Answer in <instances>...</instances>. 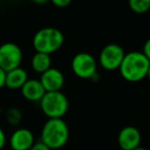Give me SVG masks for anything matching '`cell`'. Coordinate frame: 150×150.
I'll return each instance as SVG.
<instances>
[{
	"instance_id": "10",
	"label": "cell",
	"mask_w": 150,
	"mask_h": 150,
	"mask_svg": "<svg viewBox=\"0 0 150 150\" xmlns=\"http://www.w3.org/2000/svg\"><path fill=\"white\" fill-rule=\"evenodd\" d=\"M34 135L30 129L21 127L11 134L9 144L13 150H30L34 145Z\"/></svg>"
},
{
	"instance_id": "18",
	"label": "cell",
	"mask_w": 150,
	"mask_h": 150,
	"mask_svg": "<svg viewBox=\"0 0 150 150\" xmlns=\"http://www.w3.org/2000/svg\"><path fill=\"white\" fill-rule=\"evenodd\" d=\"M52 3L58 7H65V6H68L71 3V1L70 0H54Z\"/></svg>"
},
{
	"instance_id": "13",
	"label": "cell",
	"mask_w": 150,
	"mask_h": 150,
	"mask_svg": "<svg viewBox=\"0 0 150 150\" xmlns=\"http://www.w3.org/2000/svg\"><path fill=\"white\" fill-rule=\"evenodd\" d=\"M52 59L50 54H42V52H35L31 59V66L35 72L44 73L50 68H52Z\"/></svg>"
},
{
	"instance_id": "3",
	"label": "cell",
	"mask_w": 150,
	"mask_h": 150,
	"mask_svg": "<svg viewBox=\"0 0 150 150\" xmlns=\"http://www.w3.org/2000/svg\"><path fill=\"white\" fill-rule=\"evenodd\" d=\"M64 43L62 31L54 27H45L38 30L33 37V46L36 52L50 54L61 48Z\"/></svg>"
},
{
	"instance_id": "9",
	"label": "cell",
	"mask_w": 150,
	"mask_h": 150,
	"mask_svg": "<svg viewBox=\"0 0 150 150\" xmlns=\"http://www.w3.org/2000/svg\"><path fill=\"white\" fill-rule=\"evenodd\" d=\"M39 80L45 92H60L65 82L63 73L59 69L52 67L42 73Z\"/></svg>"
},
{
	"instance_id": "11",
	"label": "cell",
	"mask_w": 150,
	"mask_h": 150,
	"mask_svg": "<svg viewBox=\"0 0 150 150\" xmlns=\"http://www.w3.org/2000/svg\"><path fill=\"white\" fill-rule=\"evenodd\" d=\"M21 92L24 98L31 102H40L46 93L39 79H28L22 86Z\"/></svg>"
},
{
	"instance_id": "15",
	"label": "cell",
	"mask_w": 150,
	"mask_h": 150,
	"mask_svg": "<svg viewBox=\"0 0 150 150\" xmlns=\"http://www.w3.org/2000/svg\"><path fill=\"white\" fill-rule=\"evenodd\" d=\"M6 117H7L8 122H11L13 125H19L22 119V113L19 109L11 108V109H9L8 112H7Z\"/></svg>"
},
{
	"instance_id": "12",
	"label": "cell",
	"mask_w": 150,
	"mask_h": 150,
	"mask_svg": "<svg viewBox=\"0 0 150 150\" xmlns=\"http://www.w3.org/2000/svg\"><path fill=\"white\" fill-rule=\"evenodd\" d=\"M28 73L22 67L16 68L6 72L5 86L9 88H22V86L27 82Z\"/></svg>"
},
{
	"instance_id": "2",
	"label": "cell",
	"mask_w": 150,
	"mask_h": 150,
	"mask_svg": "<svg viewBox=\"0 0 150 150\" xmlns=\"http://www.w3.org/2000/svg\"><path fill=\"white\" fill-rule=\"evenodd\" d=\"M69 127L63 118L47 119L41 131V141L50 149L62 148L68 142Z\"/></svg>"
},
{
	"instance_id": "19",
	"label": "cell",
	"mask_w": 150,
	"mask_h": 150,
	"mask_svg": "<svg viewBox=\"0 0 150 150\" xmlns=\"http://www.w3.org/2000/svg\"><path fill=\"white\" fill-rule=\"evenodd\" d=\"M5 142H6V136H5V133L3 132V129L0 127V150H3Z\"/></svg>"
},
{
	"instance_id": "6",
	"label": "cell",
	"mask_w": 150,
	"mask_h": 150,
	"mask_svg": "<svg viewBox=\"0 0 150 150\" xmlns=\"http://www.w3.org/2000/svg\"><path fill=\"white\" fill-rule=\"evenodd\" d=\"M23 59L22 50L15 42H4L0 45V67L8 72L19 68Z\"/></svg>"
},
{
	"instance_id": "21",
	"label": "cell",
	"mask_w": 150,
	"mask_h": 150,
	"mask_svg": "<svg viewBox=\"0 0 150 150\" xmlns=\"http://www.w3.org/2000/svg\"><path fill=\"white\" fill-rule=\"evenodd\" d=\"M134 150H147V149H146V148H144V147H142V146H139V147L135 148Z\"/></svg>"
},
{
	"instance_id": "14",
	"label": "cell",
	"mask_w": 150,
	"mask_h": 150,
	"mask_svg": "<svg viewBox=\"0 0 150 150\" xmlns=\"http://www.w3.org/2000/svg\"><path fill=\"white\" fill-rule=\"evenodd\" d=\"M129 6L137 13H144L150 9V0H129Z\"/></svg>"
},
{
	"instance_id": "16",
	"label": "cell",
	"mask_w": 150,
	"mask_h": 150,
	"mask_svg": "<svg viewBox=\"0 0 150 150\" xmlns=\"http://www.w3.org/2000/svg\"><path fill=\"white\" fill-rule=\"evenodd\" d=\"M30 150H52V149L50 147H47L42 141H39V142H35Z\"/></svg>"
},
{
	"instance_id": "5",
	"label": "cell",
	"mask_w": 150,
	"mask_h": 150,
	"mask_svg": "<svg viewBox=\"0 0 150 150\" xmlns=\"http://www.w3.org/2000/svg\"><path fill=\"white\" fill-rule=\"evenodd\" d=\"M71 68L76 76L84 79H93L97 75L96 59L88 52H78L71 61Z\"/></svg>"
},
{
	"instance_id": "7",
	"label": "cell",
	"mask_w": 150,
	"mask_h": 150,
	"mask_svg": "<svg viewBox=\"0 0 150 150\" xmlns=\"http://www.w3.org/2000/svg\"><path fill=\"white\" fill-rule=\"evenodd\" d=\"M125 56V50L119 44L109 43L105 45L101 50L99 60H100V64L103 68L112 71L119 69Z\"/></svg>"
},
{
	"instance_id": "17",
	"label": "cell",
	"mask_w": 150,
	"mask_h": 150,
	"mask_svg": "<svg viewBox=\"0 0 150 150\" xmlns=\"http://www.w3.org/2000/svg\"><path fill=\"white\" fill-rule=\"evenodd\" d=\"M143 52V54L146 56V58L150 61V38H148V39L145 41L144 46H143V52Z\"/></svg>"
},
{
	"instance_id": "20",
	"label": "cell",
	"mask_w": 150,
	"mask_h": 150,
	"mask_svg": "<svg viewBox=\"0 0 150 150\" xmlns=\"http://www.w3.org/2000/svg\"><path fill=\"white\" fill-rule=\"evenodd\" d=\"M5 77H6V72L0 67V88L5 86Z\"/></svg>"
},
{
	"instance_id": "4",
	"label": "cell",
	"mask_w": 150,
	"mask_h": 150,
	"mask_svg": "<svg viewBox=\"0 0 150 150\" xmlns=\"http://www.w3.org/2000/svg\"><path fill=\"white\" fill-rule=\"evenodd\" d=\"M41 110L48 119L63 118L69 108L67 97L62 92H46L40 100Z\"/></svg>"
},
{
	"instance_id": "22",
	"label": "cell",
	"mask_w": 150,
	"mask_h": 150,
	"mask_svg": "<svg viewBox=\"0 0 150 150\" xmlns=\"http://www.w3.org/2000/svg\"><path fill=\"white\" fill-rule=\"evenodd\" d=\"M147 77L150 79V65H149V69H148V73H147Z\"/></svg>"
},
{
	"instance_id": "8",
	"label": "cell",
	"mask_w": 150,
	"mask_h": 150,
	"mask_svg": "<svg viewBox=\"0 0 150 150\" xmlns=\"http://www.w3.org/2000/svg\"><path fill=\"white\" fill-rule=\"evenodd\" d=\"M118 145L122 150H134L141 143V133L137 127L127 125L120 129L118 134Z\"/></svg>"
},
{
	"instance_id": "1",
	"label": "cell",
	"mask_w": 150,
	"mask_h": 150,
	"mask_svg": "<svg viewBox=\"0 0 150 150\" xmlns=\"http://www.w3.org/2000/svg\"><path fill=\"white\" fill-rule=\"evenodd\" d=\"M149 65L150 61L143 52L134 50L125 54L118 70L125 80L136 82L147 76Z\"/></svg>"
}]
</instances>
